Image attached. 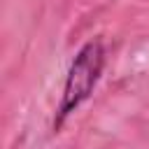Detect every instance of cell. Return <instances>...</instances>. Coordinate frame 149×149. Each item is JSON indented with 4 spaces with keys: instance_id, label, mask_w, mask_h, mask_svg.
Listing matches in <instances>:
<instances>
[{
    "instance_id": "1",
    "label": "cell",
    "mask_w": 149,
    "mask_h": 149,
    "mask_svg": "<svg viewBox=\"0 0 149 149\" xmlns=\"http://www.w3.org/2000/svg\"><path fill=\"white\" fill-rule=\"evenodd\" d=\"M102 65H105V49H102V42L100 40H91L86 42L72 65H70V72L65 77V86H63V98H61V105H58V119H56V128L65 121L68 114H72L93 91L100 72H102Z\"/></svg>"
}]
</instances>
